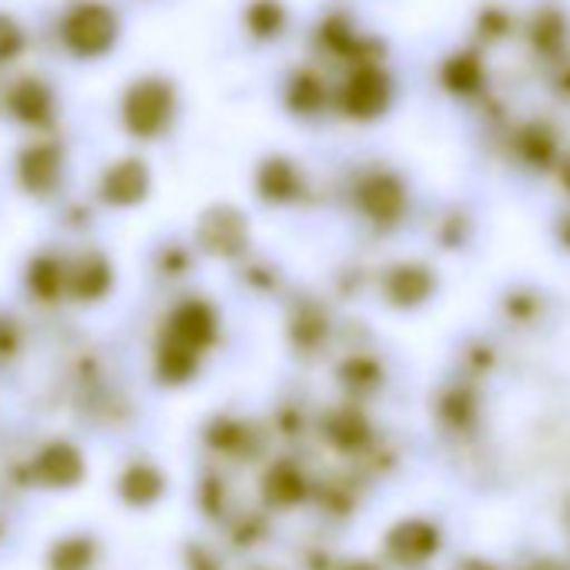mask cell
Returning a JSON list of instances; mask_svg holds the SVG:
<instances>
[{
	"label": "cell",
	"instance_id": "cell-1",
	"mask_svg": "<svg viewBox=\"0 0 570 570\" xmlns=\"http://www.w3.org/2000/svg\"><path fill=\"white\" fill-rule=\"evenodd\" d=\"M61 28H65V45L81 58H95L108 51L118 38V18L101 0H78L65 14Z\"/></svg>",
	"mask_w": 570,
	"mask_h": 570
},
{
	"label": "cell",
	"instance_id": "cell-2",
	"mask_svg": "<svg viewBox=\"0 0 570 570\" xmlns=\"http://www.w3.org/2000/svg\"><path fill=\"white\" fill-rule=\"evenodd\" d=\"M171 108H175V95H171V85L161 81V78H141L131 85V91L125 95V125L131 135L138 138H155L168 118H171Z\"/></svg>",
	"mask_w": 570,
	"mask_h": 570
},
{
	"label": "cell",
	"instance_id": "cell-3",
	"mask_svg": "<svg viewBox=\"0 0 570 570\" xmlns=\"http://www.w3.org/2000/svg\"><path fill=\"white\" fill-rule=\"evenodd\" d=\"M386 98H390V88H386V78L380 68H356V75L346 81V91H343V105L356 118L380 115Z\"/></svg>",
	"mask_w": 570,
	"mask_h": 570
},
{
	"label": "cell",
	"instance_id": "cell-4",
	"mask_svg": "<svg viewBox=\"0 0 570 570\" xmlns=\"http://www.w3.org/2000/svg\"><path fill=\"white\" fill-rule=\"evenodd\" d=\"M81 470H85V463H81L78 450H71L68 443H55L38 456V476L48 487H71L81 480Z\"/></svg>",
	"mask_w": 570,
	"mask_h": 570
},
{
	"label": "cell",
	"instance_id": "cell-5",
	"mask_svg": "<svg viewBox=\"0 0 570 570\" xmlns=\"http://www.w3.org/2000/svg\"><path fill=\"white\" fill-rule=\"evenodd\" d=\"M212 333H215V320H212V313L202 306V303H188V306H181L178 313H175V320H171V336H175V343L178 346H185V350H198V346H205L208 340H212Z\"/></svg>",
	"mask_w": 570,
	"mask_h": 570
},
{
	"label": "cell",
	"instance_id": "cell-6",
	"mask_svg": "<svg viewBox=\"0 0 570 570\" xmlns=\"http://www.w3.org/2000/svg\"><path fill=\"white\" fill-rule=\"evenodd\" d=\"M148 188V171L138 161H121L108 171L105 178V198L118 205H131L145 195Z\"/></svg>",
	"mask_w": 570,
	"mask_h": 570
},
{
	"label": "cell",
	"instance_id": "cell-7",
	"mask_svg": "<svg viewBox=\"0 0 570 570\" xmlns=\"http://www.w3.org/2000/svg\"><path fill=\"white\" fill-rule=\"evenodd\" d=\"M48 108H51V98L41 81H21L11 95V111L21 121H41L48 118Z\"/></svg>",
	"mask_w": 570,
	"mask_h": 570
},
{
	"label": "cell",
	"instance_id": "cell-8",
	"mask_svg": "<svg viewBox=\"0 0 570 570\" xmlns=\"http://www.w3.org/2000/svg\"><path fill=\"white\" fill-rule=\"evenodd\" d=\"M58 175V155L51 148H31L24 158H21V181L31 188V191H45Z\"/></svg>",
	"mask_w": 570,
	"mask_h": 570
},
{
	"label": "cell",
	"instance_id": "cell-9",
	"mask_svg": "<svg viewBox=\"0 0 570 570\" xmlns=\"http://www.w3.org/2000/svg\"><path fill=\"white\" fill-rule=\"evenodd\" d=\"M245 28L265 41V38H278L282 28H285V11L278 0H255V4L245 11Z\"/></svg>",
	"mask_w": 570,
	"mask_h": 570
},
{
	"label": "cell",
	"instance_id": "cell-10",
	"mask_svg": "<svg viewBox=\"0 0 570 570\" xmlns=\"http://www.w3.org/2000/svg\"><path fill=\"white\" fill-rule=\"evenodd\" d=\"M108 265L101 258H85L75 272H71V289L81 299H98L108 289Z\"/></svg>",
	"mask_w": 570,
	"mask_h": 570
},
{
	"label": "cell",
	"instance_id": "cell-11",
	"mask_svg": "<svg viewBox=\"0 0 570 570\" xmlns=\"http://www.w3.org/2000/svg\"><path fill=\"white\" fill-rule=\"evenodd\" d=\"M363 202H366V208H370L376 218H390V215L400 212L403 195H400V185H396V181H390V178H373V181L363 188Z\"/></svg>",
	"mask_w": 570,
	"mask_h": 570
},
{
	"label": "cell",
	"instance_id": "cell-12",
	"mask_svg": "<svg viewBox=\"0 0 570 570\" xmlns=\"http://www.w3.org/2000/svg\"><path fill=\"white\" fill-rule=\"evenodd\" d=\"M158 490H161V480L151 466H131L121 480V493L131 503H148L158 497Z\"/></svg>",
	"mask_w": 570,
	"mask_h": 570
},
{
	"label": "cell",
	"instance_id": "cell-13",
	"mask_svg": "<svg viewBox=\"0 0 570 570\" xmlns=\"http://www.w3.org/2000/svg\"><path fill=\"white\" fill-rule=\"evenodd\" d=\"M443 81L453 91H473L480 85V61L473 55H456L446 68H443Z\"/></svg>",
	"mask_w": 570,
	"mask_h": 570
},
{
	"label": "cell",
	"instance_id": "cell-14",
	"mask_svg": "<svg viewBox=\"0 0 570 570\" xmlns=\"http://www.w3.org/2000/svg\"><path fill=\"white\" fill-rule=\"evenodd\" d=\"M416 530H420V523H410V527H403V530H400V537H393V550H396V553L403 550V557H406V560H413V557H426V553H433V550H436V533H433V530H426L423 537H416Z\"/></svg>",
	"mask_w": 570,
	"mask_h": 570
},
{
	"label": "cell",
	"instance_id": "cell-15",
	"mask_svg": "<svg viewBox=\"0 0 570 570\" xmlns=\"http://www.w3.org/2000/svg\"><path fill=\"white\" fill-rule=\"evenodd\" d=\"M88 560H91V543L88 540H65L51 553L55 570H85Z\"/></svg>",
	"mask_w": 570,
	"mask_h": 570
},
{
	"label": "cell",
	"instance_id": "cell-16",
	"mask_svg": "<svg viewBox=\"0 0 570 570\" xmlns=\"http://www.w3.org/2000/svg\"><path fill=\"white\" fill-rule=\"evenodd\" d=\"M191 356H195L191 350H185V346L171 343V346L161 353V373H165L168 380H185V376L191 373V366H195V360H191Z\"/></svg>",
	"mask_w": 570,
	"mask_h": 570
},
{
	"label": "cell",
	"instance_id": "cell-17",
	"mask_svg": "<svg viewBox=\"0 0 570 570\" xmlns=\"http://www.w3.org/2000/svg\"><path fill=\"white\" fill-rule=\"evenodd\" d=\"M31 282H35L38 296L51 299L58 293V285H61V272L55 268V262H38L35 272H31Z\"/></svg>",
	"mask_w": 570,
	"mask_h": 570
},
{
	"label": "cell",
	"instance_id": "cell-18",
	"mask_svg": "<svg viewBox=\"0 0 570 570\" xmlns=\"http://www.w3.org/2000/svg\"><path fill=\"white\" fill-rule=\"evenodd\" d=\"M262 181H265L268 195H289L285 188H293V168L285 165V161H272V165L265 168Z\"/></svg>",
	"mask_w": 570,
	"mask_h": 570
},
{
	"label": "cell",
	"instance_id": "cell-19",
	"mask_svg": "<svg viewBox=\"0 0 570 570\" xmlns=\"http://www.w3.org/2000/svg\"><path fill=\"white\" fill-rule=\"evenodd\" d=\"M21 51V28L0 14V61H8Z\"/></svg>",
	"mask_w": 570,
	"mask_h": 570
},
{
	"label": "cell",
	"instance_id": "cell-20",
	"mask_svg": "<svg viewBox=\"0 0 570 570\" xmlns=\"http://www.w3.org/2000/svg\"><path fill=\"white\" fill-rule=\"evenodd\" d=\"M14 343H18L14 330H11L8 323H0V356H8V353L14 350Z\"/></svg>",
	"mask_w": 570,
	"mask_h": 570
},
{
	"label": "cell",
	"instance_id": "cell-21",
	"mask_svg": "<svg viewBox=\"0 0 570 570\" xmlns=\"http://www.w3.org/2000/svg\"><path fill=\"white\" fill-rule=\"evenodd\" d=\"M476 570H487V567H476Z\"/></svg>",
	"mask_w": 570,
	"mask_h": 570
},
{
	"label": "cell",
	"instance_id": "cell-22",
	"mask_svg": "<svg viewBox=\"0 0 570 570\" xmlns=\"http://www.w3.org/2000/svg\"><path fill=\"white\" fill-rule=\"evenodd\" d=\"M567 181H570V171H567Z\"/></svg>",
	"mask_w": 570,
	"mask_h": 570
}]
</instances>
